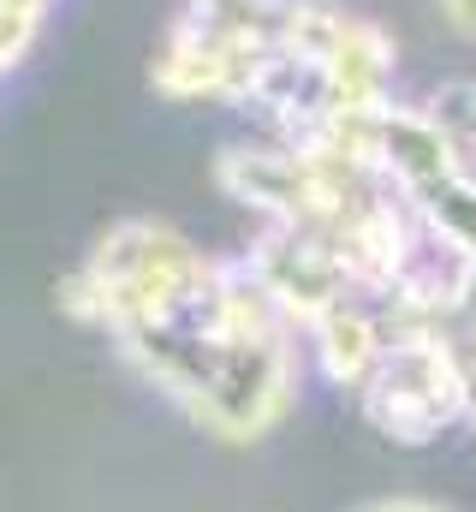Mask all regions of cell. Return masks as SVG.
Segmentation results:
<instances>
[{
	"label": "cell",
	"instance_id": "ba28073f",
	"mask_svg": "<svg viewBox=\"0 0 476 512\" xmlns=\"http://www.w3.org/2000/svg\"><path fill=\"white\" fill-rule=\"evenodd\" d=\"M453 346H459V340H453ZM459 358H465V423L476 429V340L459 346Z\"/></svg>",
	"mask_w": 476,
	"mask_h": 512
},
{
	"label": "cell",
	"instance_id": "8992f818",
	"mask_svg": "<svg viewBox=\"0 0 476 512\" xmlns=\"http://www.w3.org/2000/svg\"><path fill=\"white\" fill-rule=\"evenodd\" d=\"M48 18H54V0H0V84L36 54Z\"/></svg>",
	"mask_w": 476,
	"mask_h": 512
},
{
	"label": "cell",
	"instance_id": "6da1fadb",
	"mask_svg": "<svg viewBox=\"0 0 476 512\" xmlns=\"http://www.w3.org/2000/svg\"><path fill=\"white\" fill-rule=\"evenodd\" d=\"M209 268L215 256H203L179 227H161V221H114L84 268L60 286V304L78 316V322H96V328H137V322H161L173 310H185L203 286H209Z\"/></svg>",
	"mask_w": 476,
	"mask_h": 512
},
{
	"label": "cell",
	"instance_id": "52a82bcc",
	"mask_svg": "<svg viewBox=\"0 0 476 512\" xmlns=\"http://www.w3.org/2000/svg\"><path fill=\"white\" fill-rule=\"evenodd\" d=\"M441 18H447L459 36H471L476 42V0H441Z\"/></svg>",
	"mask_w": 476,
	"mask_h": 512
},
{
	"label": "cell",
	"instance_id": "3957f363",
	"mask_svg": "<svg viewBox=\"0 0 476 512\" xmlns=\"http://www.w3.org/2000/svg\"><path fill=\"white\" fill-rule=\"evenodd\" d=\"M268 48L256 42H233L221 30H203L179 12V24L161 36L155 60H149V84L167 102H221V108H244L250 78L262 66Z\"/></svg>",
	"mask_w": 476,
	"mask_h": 512
},
{
	"label": "cell",
	"instance_id": "5b68a950",
	"mask_svg": "<svg viewBox=\"0 0 476 512\" xmlns=\"http://www.w3.org/2000/svg\"><path fill=\"white\" fill-rule=\"evenodd\" d=\"M429 108V120L441 126V137L459 149V161L476 173V78H447L429 96H417Z\"/></svg>",
	"mask_w": 476,
	"mask_h": 512
},
{
	"label": "cell",
	"instance_id": "277c9868",
	"mask_svg": "<svg viewBox=\"0 0 476 512\" xmlns=\"http://www.w3.org/2000/svg\"><path fill=\"white\" fill-rule=\"evenodd\" d=\"M304 340H310V352H316V370L328 376L334 387H357L369 382V370L381 364V352H387V340H393V322H387V310H381V298H340V304H328L310 328H304Z\"/></svg>",
	"mask_w": 476,
	"mask_h": 512
},
{
	"label": "cell",
	"instance_id": "9c48e42d",
	"mask_svg": "<svg viewBox=\"0 0 476 512\" xmlns=\"http://www.w3.org/2000/svg\"><path fill=\"white\" fill-rule=\"evenodd\" d=\"M357 512H447V507L417 501V495H393V501H369V507H357Z\"/></svg>",
	"mask_w": 476,
	"mask_h": 512
},
{
	"label": "cell",
	"instance_id": "7a4b0ae2",
	"mask_svg": "<svg viewBox=\"0 0 476 512\" xmlns=\"http://www.w3.org/2000/svg\"><path fill=\"white\" fill-rule=\"evenodd\" d=\"M357 405L387 441H405V447H423L441 429L465 423V358L453 334H435V328L393 334L369 382L357 387Z\"/></svg>",
	"mask_w": 476,
	"mask_h": 512
}]
</instances>
